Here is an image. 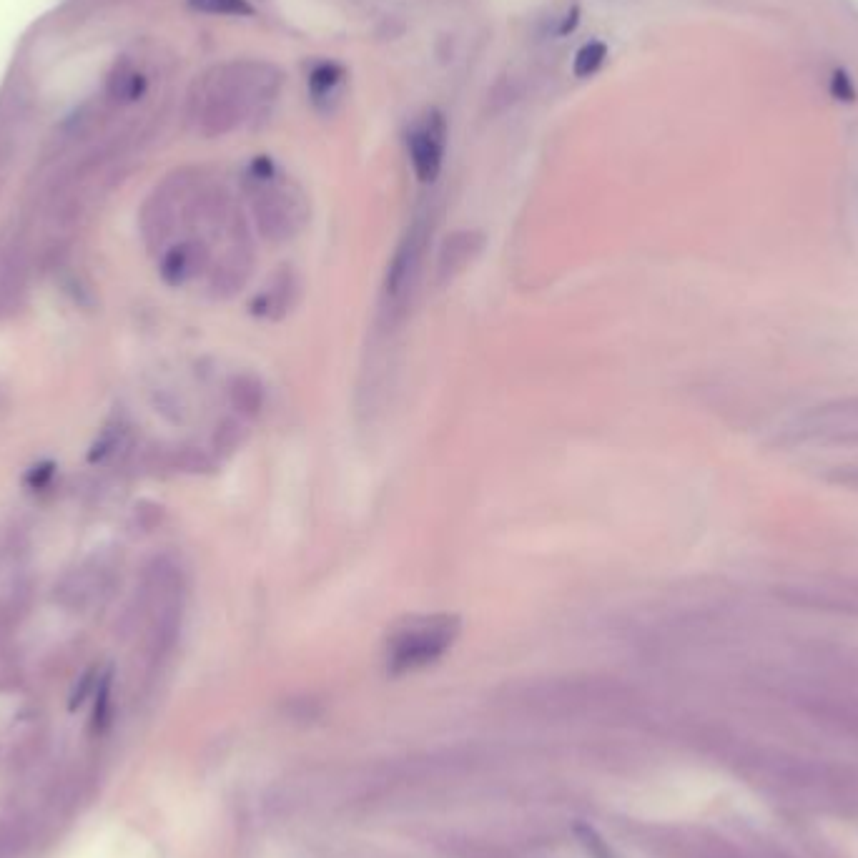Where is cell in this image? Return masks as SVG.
Segmentation results:
<instances>
[{"label":"cell","mask_w":858,"mask_h":858,"mask_svg":"<svg viewBox=\"0 0 858 858\" xmlns=\"http://www.w3.org/2000/svg\"><path fill=\"white\" fill-rule=\"evenodd\" d=\"M457 615H417L404 620L387 638V668L392 675L414 673L437 663L460 638Z\"/></svg>","instance_id":"6da1fadb"},{"label":"cell","mask_w":858,"mask_h":858,"mask_svg":"<svg viewBox=\"0 0 858 858\" xmlns=\"http://www.w3.org/2000/svg\"><path fill=\"white\" fill-rule=\"evenodd\" d=\"M251 181H254V216L259 231L271 241L292 239L307 219V206L299 196L276 184V169L271 159L261 156L251 164Z\"/></svg>","instance_id":"7a4b0ae2"},{"label":"cell","mask_w":858,"mask_h":858,"mask_svg":"<svg viewBox=\"0 0 858 858\" xmlns=\"http://www.w3.org/2000/svg\"><path fill=\"white\" fill-rule=\"evenodd\" d=\"M435 231V216L432 211H422L414 216L412 224L407 226L404 236L399 239L392 259H389L387 276H384V297H387V312L397 317L404 312L414 286H417L419 274H422L424 256H427L429 241Z\"/></svg>","instance_id":"3957f363"},{"label":"cell","mask_w":858,"mask_h":858,"mask_svg":"<svg viewBox=\"0 0 858 858\" xmlns=\"http://www.w3.org/2000/svg\"><path fill=\"white\" fill-rule=\"evenodd\" d=\"M447 123L437 111L429 113L412 133H409V156L414 174L422 184H432L440 176L442 156H445Z\"/></svg>","instance_id":"277c9868"},{"label":"cell","mask_w":858,"mask_h":858,"mask_svg":"<svg viewBox=\"0 0 858 858\" xmlns=\"http://www.w3.org/2000/svg\"><path fill=\"white\" fill-rule=\"evenodd\" d=\"M108 570L103 565H83L66 572L56 585V600L68 610H86L108 593Z\"/></svg>","instance_id":"5b68a950"},{"label":"cell","mask_w":858,"mask_h":858,"mask_svg":"<svg viewBox=\"0 0 858 858\" xmlns=\"http://www.w3.org/2000/svg\"><path fill=\"white\" fill-rule=\"evenodd\" d=\"M209 261V249H206L204 241H181V244L164 251L161 276H164L166 284L181 286L194 276L204 274L209 269Z\"/></svg>","instance_id":"8992f818"},{"label":"cell","mask_w":858,"mask_h":858,"mask_svg":"<svg viewBox=\"0 0 858 858\" xmlns=\"http://www.w3.org/2000/svg\"><path fill=\"white\" fill-rule=\"evenodd\" d=\"M482 246H485V236L480 231L465 229L447 236L440 249V256H437V276H440L442 284L462 274L480 256Z\"/></svg>","instance_id":"52a82bcc"},{"label":"cell","mask_w":858,"mask_h":858,"mask_svg":"<svg viewBox=\"0 0 858 858\" xmlns=\"http://www.w3.org/2000/svg\"><path fill=\"white\" fill-rule=\"evenodd\" d=\"M28 281V261L21 256H11L3 259L0 264V317L11 314L13 309L21 304L23 294H26Z\"/></svg>","instance_id":"ba28073f"},{"label":"cell","mask_w":858,"mask_h":858,"mask_svg":"<svg viewBox=\"0 0 858 858\" xmlns=\"http://www.w3.org/2000/svg\"><path fill=\"white\" fill-rule=\"evenodd\" d=\"M292 294H294V276L292 274H279L264 292H259V297L254 299L251 309L254 314L266 319H279L281 314L289 312L292 307Z\"/></svg>","instance_id":"9c48e42d"},{"label":"cell","mask_w":858,"mask_h":858,"mask_svg":"<svg viewBox=\"0 0 858 858\" xmlns=\"http://www.w3.org/2000/svg\"><path fill=\"white\" fill-rule=\"evenodd\" d=\"M229 399L236 412L246 414V417H254V414H259L261 404H264V387H261L259 379L251 377V374H239V377L231 382Z\"/></svg>","instance_id":"30bf717a"},{"label":"cell","mask_w":858,"mask_h":858,"mask_svg":"<svg viewBox=\"0 0 858 858\" xmlns=\"http://www.w3.org/2000/svg\"><path fill=\"white\" fill-rule=\"evenodd\" d=\"M126 440H128V432L121 422L106 424L101 435H98V440L93 442L91 452H88V462L96 465V462H103L108 460V457L118 455V450L126 447Z\"/></svg>","instance_id":"8fae6325"},{"label":"cell","mask_w":858,"mask_h":858,"mask_svg":"<svg viewBox=\"0 0 858 858\" xmlns=\"http://www.w3.org/2000/svg\"><path fill=\"white\" fill-rule=\"evenodd\" d=\"M344 71L337 63H319L312 73H309V91H312L314 101H324L327 96H332L334 88L342 83Z\"/></svg>","instance_id":"7c38bea8"},{"label":"cell","mask_w":858,"mask_h":858,"mask_svg":"<svg viewBox=\"0 0 858 858\" xmlns=\"http://www.w3.org/2000/svg\"><path fill=\"white\" fill-rule=\"evenodd\" d=\"M169 465L181 472H209L214 462L199 447H176L169 457Z\"/></svg>","instance_id":"4fadbf2b"},{"label":"cell","mask_w":858,"mask_h":858,"mask_svg":"<svg viewBox=\"0 0 858 858\" xmlns=\"http://www.w3.org/2000/svg\"><path fill=\"white\" fill-rule=\"evenodd\" d=\"M605 56H608V48H605V43H600V41L585 43V46L578 51V56H575V76L585 78V76H590V73H595L600 66H603Z\"/></svg>","instance_id":"5bb4252c"},{"label":"cell","mask_w":858,"mask_h":858,"mask_svg":"<svg viewBox=\"0 0 858 858\" xmlns=\"http://www.w3.org/2000/svg\"><path fill=\"white\" fill-rule=\"evenodd\" d=\"M191 6L201 13H216V16H251L249 0H189Z\"/></svg>","instance_id":"9a60e30c"},{"label":"cell","mask_w":858,"mask_h":858,"mask_svg":"<svg viewBox=\"0 0 858 858\" xmlns=\"http://www.w3.org/2000/svg\"><path fill=\"white\" fill-rule=\"evenodd\" d=\"M111 693H113V675L103 673L96 685V710H93V728H96V731H101V728L108 723V715H111Z\"/></svg>","instance_id":"2e32d148"},{"label":"cell","mask_w":858,"mask_h":858,"mask_svg":"<svg viewBox=\"0 0 858 858\" xmlns=\"http://www.w3.org/2000/svg\"><path fill=\"white\" fill-rule=\"evenodd\" d=\"M828 88H831V96L836 98V101L856 103L858 91L856 86H853V78L848 76L846 71H841V68H836V71L831 73V83H828Z\"/></svg>","instance_id":"e0dca14e"},{"label":"cell","mask_w":858,"mask_h":858,"mask_svg":"<svg viewBox=\"0 0 858 858\" xmlns=\"http://www.w3.org/2000/svg\"><path fill=\"white\" fill-rule=\"evenodd\" d=\"M53 470H56L53 462H41V465L31 467V472L26 475V485L31 487V490H43V487L53 480Z\"/></svg>","instance_id":"ac0fdd59"},{"label":"cell","mask_w":858,"mask_h":858,"mask_svg":"<svg viewBox=\"0 0 858 858\" xmlns=\"http://www.w3.org/2000/svg\"><path fill=\"white\" fill-rule=\"evenodd\" d=\"M143 88H146V78H143L141 73H131V76H126L121 81V91H118V96L126 98V101H133V98L141 96Z\"/></svg>","instance_id":"d6986e66"},{"label":"cell","mask_w":858,"mask_h":858,"mask_svg":"<svg viewBox=\"0 0 858 858\" xmlns=\"http://www.w3.org/2000/svg\"><path fill=\"white\" fill-rule=\"evenodd\" d=\"M575 23H578V8H572V13H567V21H565V26L560 28V33L572 31V28H575Z\"/></svg>","instance_id":"ffe728a7"}]
</instances>
